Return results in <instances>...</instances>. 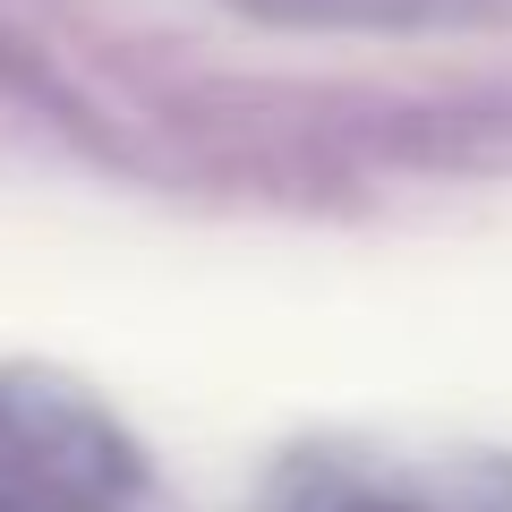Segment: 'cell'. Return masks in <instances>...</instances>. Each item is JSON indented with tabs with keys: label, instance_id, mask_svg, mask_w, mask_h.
Wrapping results in <instances>:
<instances>
[{
	"label": "cell",
	"instance_id": "cell-1",
	"mask_svg": "<svg viewBox=\"0 0 512 512\" xmlns=\"http://www.w3.org/2000/svg\"><path fill=\"white\" fill-rule=\"evenodd\" d=\"M146 487L137 444L60 376H0V512H128Z\"/></svg>",
	"mask_w": 512,
	"mask_h": 512
},
{
	"label": "cell",
	"instance_id": "cell-2",
	"mask_svg": "<svg viewBox=\"0 0 512 512\" xmlns=\"http://www.w3.org/2000/svg\"><path fill=\"white\" fill-rule=\"evenodd\" d=\"M265 512H512V470L470 453H316Z\"/></svg>",
	"mask_w": 512,
	"mask_h": 512
}]
</instances>
